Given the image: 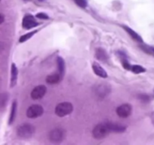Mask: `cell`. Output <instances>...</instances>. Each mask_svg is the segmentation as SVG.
Wrapping results in <instances>:
<instances>
[{"instance_id":"obj_1","label":"cell","mask_w":154,"mask_h":145,"mask_svg":"<svg viewBox=\"0 0 154 145\" xmlns=\"http://www.w3.org/2000/svg\"><path fill=\"white\" fill-rule=\"evenodd\" d=\"M111 132L107 122L98 124L93 130V135L96 139H102L108 135Z\"/></svg>"},{"instance_id":"obj_2","label":"cell","mask_w":154,"mask_h":145,"mask_svg":"<svg viewBox=\"0 0 154 145\" xmlns=\"http://www.w3.org/2000/svg\"><path fill=\"white\" fill-rule=\"evenodd\" d=\"M35 127L29 123H24L19 125V127L17 129V134L21 138L27 139L31 137L34 134Z\"/></svg>"},{"instance_id":"obj_3","label":"cell","mask_w":154,"mask_h":145,"mask_svg":"<svg viewBox=\"0 0 154 145\" xmlns=\"http://www.w3.org/2000/svg\"><path fill=\"white\" fill-rule=\"evenodd\" d=\"M73 105L70 102H62L56 107L55 113L60 117H63L70 114L73 111Z\"/></svg>"},{"instance_id":"obj_4","label":"cell","mask_w":154,"mask_h":145,"mask_svg":"<svg viewBox=\"0 0 154 145\" xmlns=\"http://www.w3.org/2000/svg\"><path fill=\"white\" fill-rule=\"evenodd\" d=\"M65 137V131L61 128H56L49 133L50 141L54 143H60Z\"/></svg>"},{"instance_id":"obj_5","label":"cell","mask_w":154,"mask_h":145,"mask_svg":"<svg viewBox=\"0 0 154 145\" xmlns=\"http://www.w3.org/2000/svg\"><path fill=\"white\" fill-rule=\"evenodd\" d=\"M44 113V108L38 104H33L30 106L26 111V116L30 119H35Z\"/></svg>"},{"instance_id":"obj_6","label":"cell","mask_w":154,"mask_h":145,"mask_svg":"<svg viewBox=\"0 0 154 145\" xmlns=\"http://www.w3.org/2000/svg\"><path fill=\"white\" fill-rule=\"evenodd\" d=\"M132 111V107L129 104H123L119 106L117 108V114L121 118H127L131 115Z\"/></svg>"},{"instance_id":"obj_7","label":"cell","mask_w":154,"mask_h":145,"mask_svg":"<svg viewBox=\"0 0 154 145\" xmlns=\"http://www.w3.org/2000/svg\"><path fill=\"white\" fill-rule=\"evenodd\" d=\"M47 88L46 86L43 85L36 86L35 88L33 89V90L31 92V98L33 100H39L43 98L45 95L46 94Z\"/></svg>"},{"instance_id":"obj_8","label":"cell","mask_w":154,"mask_h":145,"mask_svg":"<svg viewBox=\"0 0 154 145\" xmlns=\"http://www.w3.org/2000/svg\"><path fill=\"white\" fill-rule=\"evenodd\" d=\"M111 92V87L107 84H100L95 89L94 92L96 96L103 98L106 97Z\"/></svg>"},{"instance_id":"obj_9","label":"cell","mask_w":154,"mask_h":145,"mask_svg":"<svg viewBox=\"0 0 154 145\" xmlns=\"http://www.w3.org/2000/svg\"><path fill=\"white\" fill-rule=\"evenodd\" d=\"M38 25V24L32 15H27L23 20V27L25 29H32Z\"/></svg>"},{"instance_id":"obj_10","label":"cell","mask_w":154,"mask_h":145,"mask_svg":"<svg viewBox=\"0 0 154 145\" xmlns=\"http://www.w3.org/2000/svg\"><path fill=\"white\" fill-rule=\"evenodd\" d=\"M93 69L94 71L95 74H96L99 76L102 77V78H106L108 77V74L105 69L99 64L97 62H93Z\"/></svg>"},{"instance_id":"obj_11","label":"cell","mask_w":154,"mask_h":145,"mask_svg":"<svg viewBox=\"0 0 154 145\" xmlns=\"http://www.w3.org/2000/svg\"><path fill=\"white\" fill-rule=\"evenodd\" d=\"M18 71L15 63L11 64V87H14L17 83V79Z\"/></svg>"},{"instance_id":"obj_12","label":"cell","mask_w":154,"mask_h":145,"mask_svg":"<svg viewBox=\"0 0 154 145\" xmlns=\"http://www.w3.org/2000/svg\"><path fill=\"white\" fill-rule=\"evenodd\" d=\"M108 127H109L111 131L114 132H123L126 129V126L120 125L118 123H114V122H107Z\"/></svg>"},{"instance_id":"obj_13","label":"cell","mask_w":154,"mask_h":145,"mask_svg":"<svg viewBox=\"0 0 154 145\" xmlns=\"http://www.w3.org/2000/svg\"><path fill=\"white\" fill-rule=\"evenodd\" d=\"M96 57L101 61H106L108 59L106 51L102 48H98L96 50Z\"/></svg>"},{"instance_id":"obj_14","label":"cell","mask_w":154,"mask_h":145,"mask_svg":"<svg viewBox=\"0 0 154 145\" xmlns=\"http://www.w3.org/2000/svg\"><path fill=\"white\" fill-rule=\"evenodd\" d=\"M62 76L60 73H54L46 77V82L48 84H57L61 79Z\"/></svg>"},{"instance_id":"obj_15","label":"cell","mask_w":154,"mask_h":145,"mask_svg":"<svg viewBox=\"0 0 154 145\" xmlns=\"http://www.w3.org/2000/svg\"><path fill=\"white\" fill-rule=\"evenodd\" d=\"M123 27L124 28V30H126V31L127 32L129 35H130V36L132 38V39H135V41H137V42H143L141 37L138 34V33H136V32H135L133 30H132V29H130L129 27H125L124 26V27Z\"/></svg>"},{"instance_id":"obj_16","label":"cell","mask_w":154,"mask_h":145,"mask_svg":"<svg viewBox=\"0 0 154 145\" xmlns=\"http://www.w3.org/2000/svg\"><path fill=\"white\" fill-rule=\"evenodd\" d=\"M57 67H58L59 72H60V76H63L64 75L65 72V61L61 57H57Z\"/></svg>"},{"instance_id":"obj_17","label":"cell","mask_w":154,"mask_h":145,"mask_svg":"<svg viewBox=\"0 0 154 145\" xmlns=\"http://www.w3.org/2000/svg\"><path fill=\"white\" fill-rule=\"evenodd\" d=\"M16 112H17V102L16 101H14L11 106V110L10 117H9V124L13 123L14 120L15 119V116H16Z\"/></svg>"},{"instance_id":"obj_18","label":"cell","mask_w":154,"mask_h":145,"mask_svg":"<svg viewBox=\"0 0 154 145\" xmlns=\"http://www.w3.org/2000/svg\"><path fill=\"white\" fill-rule=\"evenodd\" d=\"M37 32H38V30H34V31H32V32H30V33H26V34L23 35V36H21L20 39V42H26V41L28 40V39H29L31 37H32V36H34V35Z\"/></svg>"},{"instance_id":"obj_19","label":"cell","mask_w":154,"mask_h":145,"mask_svg":"<svg viewBox=\"0 0 154 145\" xmlns=\"http://www.w3.org/2000/svg\"><path fill=\"white\" fill-rule=\"evenodd\" d=\"M131 69L135 73H141V72H144L146 71L145 68L140 65H133L131 66Z\"/></svg>"},{"instance_id":"obj_20","label":"cell","mask_w":154,"mask_h":145,"mask_svg":"<svg viewBox=\"0 0 154 145\" xmlns=\"http://www.w3.org/2000/svg\"><path fill=\"white\" fill-rule=\"evenodd\" d=\"M76 4L81 8H86L87 5V3L86 0H75Z\"/></svg>"},{"instance_id":"obj_21","label":"cell","mask_w":154,"mask_h":145,"mask_svg":"<svg viewBox=\"0 0 154 145\" xmlns=\"http://www.w3.org/2000/svg\"><path fill=\"white\" fill-rule=\"evenodd\" d=\"M36 18H39V19L47 20V19H48V18H49V17H48V15L46 14L42 13V12H41V13H38L37 15H36Z\"/></svg>"},{"instance_id":"obj_22","label":"cell","mask_w":154,"mask_h":145,"mask_svg":"<svg viewBox=\"0 0 154 145\" xmlns=\"http://www.w3.org/2000/svg\"><path fill=\"white\" fill-rule=\"evenodd\" d=\"M139 98H141V100H142V101H144V102H147V101L150 100V98H149V96H147V95H140Z\"/></svg>"},{"instance_id":"obj_23","label":"cell","mask_w":154,"mask_h":145,"mask_svg":"<svg viewBox=\"0 0 154 145\" xmlns=\"http://www.w3.org/2000/svg\"><path fill=\"white\" fill-rule=\"evenodd\" d=\"M151 120H152V122H153V124L154 125V112H153L151 114Z\"/></svg>"},{"instance_id":"obj_24","label":"cell","mask_w":154,"mask_h":145,"mask_svg":"<svg viewBox=\"0 0 154 145\" xmlns=\"http://www.w3.org/2000/svg\"><path fill=\"white\" fill-rule=\"evenodd\" d=\"M3 21H4V15L2 14L1 15V24H2Z\"/></svg>"}]
</instances>
